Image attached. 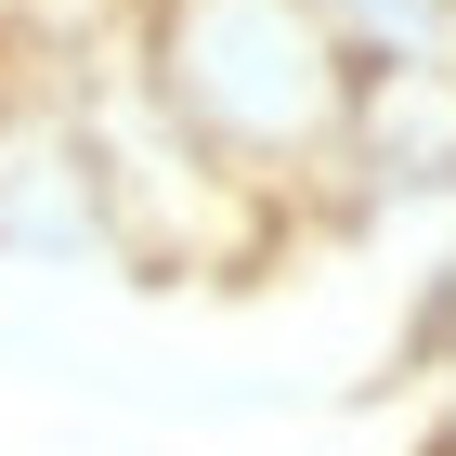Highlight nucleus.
Returning a JSON list of instances; mask_svg holds the SVG:
<instances>
[{"instance_id":"nucleus-1","label":"nucleus","mask_w":456,"mask_h":456,"mask_svg":"<svg viewBox=\"0 0 456 456\" xmlns=\"http://www.w3.org/2000/svg\"><path fill=\"white\" fill-rule=\"evenodd\" d=\"M143 105L222 183H326L365 105V66L314 0H143Z\"/></svg>"},{"instance_id":"nucleus-2","label":"nucleus","mask_w":456,"mask_h":456,"mask_svg":"<svg viewBox=\"0 0 456 456\" xmlns=\"http://www.w3.org/2000/svg\"><path fill=\"white\" fill-rule=\"evenodd\" d=\"M365 78H456V0H314Z\"/></svg>"}]
</instances>
